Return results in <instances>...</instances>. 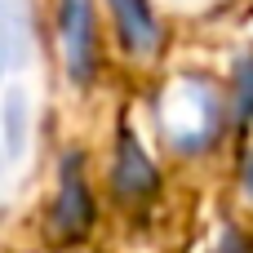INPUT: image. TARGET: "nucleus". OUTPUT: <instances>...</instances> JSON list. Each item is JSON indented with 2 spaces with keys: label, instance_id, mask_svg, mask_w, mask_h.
I'll use <instances>...</instances> for the list:
<instances>
[{
  "label": "nucleus",
  "instance_id": "obj_1",
  "mask_svg": "<svg viewBox=\"0 0 253 253\" xmlns=\"http://www.w3.org/2000/svg\"><path fill=\"white\" fill-rule=\"evenodd\" d=\"M156 120L178 151H209L222 133L227 102L205 76H173L156 98Z\"/></svg>",
  "mask_w": 253,
  "mask_h": 253
},
{
  "label": "nucleus",
  "instance_id": "obj_2",
  "mask_svg": "<svg viewBox=\"0 0 253 253\" xmlns=\"http://www.w3.org/2000/svg\"><path fill=\"white\" fill-rule=\"evenodd\" d=\"M58 44L62 67L76 84H89L98 71V18L93 0H58Z\"/></svg>",
  "mask_w": 253,
  "mask_h": 253
},
{
  "label": "nucleus",
  "instance_id": "obj_3",
  "mask_svg": "<svg viewBox=\"0 0 253 253\" xmlns=\"http://www.w3.org/2000/svg\"><path fill=\"white\" fill-rule=\"evenodd\" d=\"M93 227V196H89V178H84V160L76 151L62 156V169H58V196H53V231L76 245L84 240Z\"/></svg>",
  "mask_w": 253,
  "mask_h": 253
},
{
  "label": "nucleus",
  "instance_id": "obj_4",
  "mask_svg": "<svg viewBox=\"0 0 253 253\" xmlns=\"http://www.w3.org/2000/svg\"><path fill=\"white\" fill-rule=\"evenodd\" d=\"M111 187H116L120 196H129V200H142V196H151V187H156V165H151V156L142 151V142H138V133H133L129 125L116 129Z\"/></svg>",
  "mask_w": 253,
  "mask_h": 253
},
{
  "label": "nucleus",
  "instance_id": "obj_5",
  "mask_svg": "<svg viewBox=\"0 0 253 253\" xmlns=\"http://www.w3.org/2000/svg\"><path fill=\"white\" fill-rule=\"evenodd\" d=\"M107 9H111L116 31H120V40H125L129 53H138V58L156 53V44H160V18H156L151 0H107Z\"/></svg>",
  "mask_w": 253,
  "mask_h": 253
},
{
  "label": "nucleus",
  "instance_id": "obj_6",
  "mask_svg": "<svg viewBox=\"0 0 253 253\" xmlns=\"http://www.w3.org/2000/svg\"><path fill=\"white\" fill-rule=\"evenodd\" d=\"M236 111L249 120L253 116V58H245L236 67Z\"/></svg>",
  "mask_w": 253,
  "mask_h": 253
},
{
  "label": "nucleus",
  "instance_id": "obj_7",
  "mask_svg": "<svg viewBox=\"0 0 253 253\" xmlns=\"http://www.w3.org/2000/svg\"><path fill=\"white\" fill-rule=\"evenodd\" d=\"M4 125H9V156H18L22 151V98L18 93L4 102Z\"/></svg>",
  "mask_w": 253,
  "mask_h": 253
},
{
  "label": "nucleus",
  "instance_id": "obj_8",
  "mask_svg": "<svg viewBox=\"0 0 253 253\" xmlns=\"http://www.w3.org/2000/svg\"><path fill=\"white\" fill-rule=\"evenodd\" d=\"M4 67L9 62H4V27H0V76H4Z\"/></svg>",
  "mask_w": 253,
  "mask_h": 253
}]
</instances>
